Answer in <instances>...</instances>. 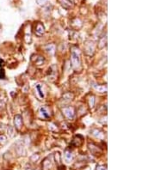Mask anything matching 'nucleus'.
<instances>
[{
    "label": "nucleus",
    "mask_w": 155,
    "mask_h": 170,
    "mask_svg": "<svg viewBox=\"0 0 155 170\" xmlns=\"http://www.w3.org/2000/svg\"><path fill=\"white\" fill-rule=\"evenodd\" d=\"M71 63H72V66L74 70H79L81 67V59H80V55H79V52L78 49L73 48L72 51V54H71Z\"/></svg>",
    "instance_id": "f257e3e1"
},
{
    "label": "nucleus",
    "mask_w": 155,
    "mask_h": 170,
    "mask_svg": "<svg viewBox=\"0 0 155 170\" xmlns=\"http://www.w3.org/2000/svg\"><path fill=\"white\" fill-rule=\"evenodd\" d=\"M62 113L68 119H73L75 116V110L73 107H66L62 108Z\"/></svg>",
    "instance_id": "f03ea898"
},
{
    "label": "nucleus",
    "mask_w": 155,
    "mask_h": 170,
    "mask_svg": "<svg viewBox=\"0 0 155 170\" xmlns=\"http://www.w3.org/2000/svg\"><path fill=\"white\" fill-rule=\"evenodd\" d=\"M45 33V28L41 22H37L35 26V34L36 36L41 37Z\"/></svg>",
    "instance_id": "7ed1b4c3"
},
{
    "label": "nucleus",
    "mask_w": 155,
    "mask_h": 170,
    "mask_svg": "<svg viewBox=\"0 0 155 170\" xmlns=\"http://www.w3.org/2000/svg\"><path fill=\"white\" fill-rule=\"evenodd\" d=\"M22 125H23L22 117L20 114H17L14 117V126H15V128L17 130L20 131L22 129Z\"/></svg>",
    "instance_id": "20e7f679"
},
{
    "label": "nucleus",
    "mask_w": 155,
    "mask_h": 170,
    "mask_svg": "<svg viewBox=\"0 0 155 170\" xmlns=\"http://www.w3.org/2000/svg\"><path fill=\"white\" fill-rule=\"evenodd\" d=\"M31 61L36 65H38V66H40L44 64L45 62V59L44 58L40 55H33L31 57Z\"/></svg>",
    "instance_id": "39448f33"
},
{
    "label": "nucleus",
    "mask_w": 155,
    "mask_h": 170,
    "mask_svg": "<svg viewBox=\"0 0 155 170\" xmlns=\"http://www.w3.org/2000/svg\"><path fill=\"white\" fill-rule=\"evenodd\" d=\"M89 150L91 152V154H93L95 155H99L102 154V150L99 147L96 146L94 144H89Z\"/></svg>",
    "instance_id": "423d86ee"
},
{
    "label": "nucleus",
    "mask_w": 155,
    "mask_h": 170,
    "mask_svg": "<svg viewBox=\"0 0 155 170\" xmlns=\"http://www.w3.org/2000/svg\"><path fill=\"white\" fill-rule=\"evenodd\" d=\"M94 45L93 42H89L88 44H86L85 46V53L89 55V56H92L94 53Z\"/></svg>",
    "instance_id": "0eeeda50"
},
{
    "label": "nucleus",
    "mask_w": 155,
    "mask_h": 170,
    "mask_svg": "<svg viewBox=\"0 0 155 170\" xmlns=\"http://www.w3.org/2000/svg\"><path fill=\"white\" fill-rule=\"evenodd\" d=\"M82 144H83V137H82L81 136H79V135L74 137V138H73V141H72V145H73V146H75V147H79V146H81Z\"/></svg>",
    "instance_id": "6e6552de"
},
{
    "label": "nucleus",
    "mask_w": 155,
    "mask_h": 170,
    "mask_svg": "<svg viewBox=\"0 0 155 170\" xmlns=\"http://www.w3.org/2000/svg\"><path fill=\"white\" fill-rule=\"evenodd\" d=\"M45 50L46 52L50 54V55H54L55 53V51H56V46L54 44H50V45H47L46 47H45Z\"/></svg>",
    "instance_id": "1a4fd4ad"
},
{
    "label": "nucleus",
    "mask_w": 155,
    "mask_h": 170,
    "mask_svg": "<svg viewBox=\"0 0 155 170\" xmlns=\"http://www.w3.org/2000/svg\"><path fill=\"white\" fill-rule=\"evenodd\" d=\"M40 114L44 119H48L50 117V113L47 111V108L46 107H42L40 108Z\"/></svg>",
    "instance_id": "9d476101"
},
{
    "label": "nucleus",
    "mask_w": 155,
    "mask_h": 170,
    "mask_svg": "<svg viewBox=\"0 0 155 170\" xmlns=\"http://www.w3.org/2000/svg\"><path fill=\"white\" fill-rule=\"evenodd\" d=\"M106 43H107V37H106V34H105V35L100 37V39H99V40H98V47L100 49H103L106 46Z\"/></svg>",
    "instance_id": "9b49d317"
},
{
    "label": "nucleus",
    "mask_w": 155,
    "mask_h": 170,
    "mask_svg": "<svg viewBox=\"0 0 155 170\" xmlns=\"http://www.w3.org/2000/svg\"><path fill=\"white\" fill-rule=\"evenodd\" d=\"M73 98H74V94L73 93H66L62 96V101H64L65 102H70L71 101L73 100Z\"/></svg>",
    "instance_id": "f8f14e48"
},
{
    "label": "nucleus",
    "mask_w": 155,
    "mask_h": 170,
    "mask_svg": "<svg viewBox=\"0 0 155 170\" xmlns=\"http://www.w3.org/2000/svg\"><path fill=\"white\" fill-rule=\"evenodd\" d=\"M52 167L51 162L48 160V158H46L42 162V170H50Z\"/></svg>",
    "instance_id": "ddd939ff"
},
{
    "label": "nucleus",
    "mask_w": 155,
    "mask_h": 170,
    "mask_svg": "<svg viewBox=\"0 0 155 170\" xmlns=\"http://www.w3.org/2000/svg\"><path fill=\"white\" fill-rule=\"evenodd\" d=\"M95 102H96L95 96L94 95H90L89 98H88V104H89V108L91 109H92L95 107Z\"/></svg>",
    "instance_id": "4468645a"
},
{
    "label": "nucleus",
    "mask_w": 155,
    "mask_h": 170,
    "mask_svg": "<svg viewBox=\"0 0 155 170\" xmlns=\"http://www.w3.org/2000/svg\"><path fill=\"white\" fill-rule=\"evenodd\" d=\"M95 90L98 91L99 93H106L107 92V87L106 85H98V86H95L94 87Z\"/></svg>",
    "instance_id": "2eb2a0df"
},
{
    "label": "nucleus",
    "mask_w": 155,
    "mask_h": 170,
    "mask_svg": "<svg viewBox=\"0 0 155 170\" xmlns=\"http://www.w3.org/2000/svg\"><path fill=\"white\" fill-rule=\"evenodd\" d=\"M60 3L66 9H70L72 7V2L70 0H60Z\"/></svg>",
    "instance_id": "dca6fc26"
},
{
    "label": "nucleus",
    "mask_w": 155,
    "mask_h": 170,
    "mask_svg": "<svg viewBox=\"0 0 155 170\" xmlns=\"http://www.w3.org/2000/svg\"><path fill=\"white\" fill-rule=\"evenodd\" d=\"M73 155L72 151H69V150H66V152H65V158H66V160L67 162H71L73 160Z\"/></svg>",
    "instance_id": "f3484780"
},
{
    "label": "nucleus",
    "mask_w": 155,
    "mask_h": 170,
    "mask_svg": "<svg viewBox=\"0 0 155 170\" xmlns=\"http://www.w3.org/2000/svg\"><path fill=\"white\" fill-rule=\"evenodd\" d=\"M92 135L95 136L96 137H99V138H102L103 137V133L102 131L98 130V129H95L92 131Z\"/></svg>",
    "instance_id": "a211bd4d"
},
{
    "label": "nucleus",
    "mask_w": 155,
    "mask_h": 170,
    "mask_svg": "<svg viewBox=\"0 0 155 170\" xmlns=\"http://www.w3.org/2000/svg\"><path fill=\"white\" fill-rule=\"evenodd\" d=\"M7 142V137L3 134H0V144H4Z\"/></svg>",
    "instance_id": "6ab92c4d"
},
{
    "label": "nucleus",
    "mask_w": 155,
    "mask_h": 170,
    "mask_svg": "<svg viewBox=\"0 0 155 170\" xmlns=\"http://www.w3.org/2000/svg\"><path fill=\"white\" fill-rule=\"evenodd\" d=\"M36 88V90H37V91H38V94H40V98H43V97H44V94H43L42 91H41V89H40V84H37Z\"/></svg>",
    "instance_id": "aec40b11"
},
{
    "label": "nucleus",
    "mask_w": 155,
    "mask_h": 170,
    "mask_svg": "<svg viewBox=\"0 0 155 170\" xmlns=\"http://www.w3.org/2000/svg\"><path fill=\"white\" fill-rule=\"evenodd\" d=\"M47 2L48 0H37V3L39 5H45Z\"/></svg>",
    "instance_id": "412c9836"
},
{
    "label": "nucleus",
    "mask_w": 155,
    "mask_h": 170,
    "mask_svg": "<svg viewBox=\"0 0 155 170\" xmlns=\"http://www.w3.org/2000/svg\"><path fill=\"white\" fill-rule=\"evenodd\" d=\"M97 170H107V167L104 165H99L97 167Z\"/></svg>",
    "instance_id": "4be33fe9"
},
{
    "label": "nucleus",
    "mask_w": 155,
    "mask_h": 170,
    "mask_svg": "<svg viewBox=\"0 0 155 170\" xmlns=\"http://www.w3.org/2000/svg\"><path fill=\"white\" fill-rule=\"evenodd\" d=\"M8 130H10V136L12 137V136H13V132H13V129H12V128H11L10 126H9Z\"/></svg>",
    "instance_id": "5701e85b"
},
{
    "label": "nucleus",
    "mask_w": 155,
    "mask_h": 170,
    "mask_svg": "<svg viewBox=\"0 0 155 170\" xmlns=\"http://www.w3.org/2000/svg\"><path fill=\"white\" fill-rule=\"evenodd\" d=\"M0 29H1V25H0Z\"/></svg>",
    "instance_id": "b1692460"
}]
</instances>
